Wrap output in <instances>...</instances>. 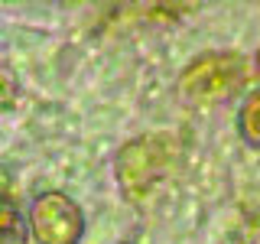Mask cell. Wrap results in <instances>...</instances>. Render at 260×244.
<instances>
[{"instance_id":"obj_1","label":"cell","mask_w":260,"mask_h":244,"mask_svg":"<svg viewBox=\"0 0 260 244\" xmlns=\"http://www.w3.org/2000/svg\"><path fill=\"white\" fill-rule=\"evenodd\" d=\"M250 75L247 59L241 52H202L179 78V95L195 108L224 104L241 92Z\"/></svg>"},{"instance_id":"obj_2","label":"cell","mask_w":260,"mask_h":244,"mask_svg":"<svg viewBox=\"0 0 260 244\" xmlns=\"http://www.w3.org/2000/svg\"><path fill=\"white\" fill-rule=\"evenodd\" d=\"M29 234L39 244H78L85 234V211L65 192H39L29 205Z\"/></svg>"},{"instance_id":"obj_3","label":"cell","mask_w":260,"mask_h":244,"mask_svg":"<svg viewBox=\"0 0 260 244\" xmlns=\"http://www.w3.org/2000/svg\"><path fill=\"white\" fill-rule=\"evenodd\" d=\"M29 241V222L16 202L0 189V244H26Z\"/></svg>"},{"instance_id":"obj_4","label":"cell","mask_w":260,"mask_h":244,"mask_svg":"<svg viewBox=\"0 0 260 244\" xmlns=\"http://www.w3.org/2000/svg\"><path fill=\"white\" fill-rule=\"evenodd\" d=\"M238 134L247 146L260 150V88L244 95L241 111H238Z\"/></svg>"},{"instance_id":"obj_5","label":"cell","mask_w":260,"mask_h":244,"mask_svg":"<svg viewBox=\"0 0 260 244\" xmlns=\"http://www.w3.org/2000/svg\"><path fill=\"white\" fill-rule=\"evenodd\" d=\"M250 78L257 81V88H260V49L254 52V65H250Z\"/></svg>"}]
</instances>
